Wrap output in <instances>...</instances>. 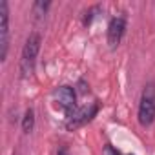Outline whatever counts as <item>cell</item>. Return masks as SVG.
I'll list each match as a JSON object with an SVG mask.
<instances>
[{
	"mask_svg": "<svg viewBox=\"0 0 155 155\" xmlns=\"http://www.w3.org/2000/svg\"><path fill=\"white\" fill-rule=\"evenodd\" d=\"M99 110H101L99 101H93V102L84 104V106H77V108H75V110H73V111L66 117V120H64L66 130L75 131L77 128H81V126H84V124L91 122V120L97 117Z\"/></svg>",
	"mask_w": 155,
	"mask_h": 155,
	"instance_id": "obj_3",
	"label": "cell"
},
{
	"mask_svg": "<svg viewBox=\"0 0 155 155\" xmlns=\"http://www.w3.org/2000/svg\"><path fill=\"white\" fill-rule=\"evenodd\" d=\"M126 29H128V18H126L124 13L115 15V17L110 18L108 29H106V40H108V46L111 49L119 48V44L122 42V38L126 35Z\"/></svg>",
	"mask_w": 155,
	"mask_h": 155,
	"instance_id": "obj_5",
	"label": "cell"
},
{
	"mask_svg": "<svg viewBox=\"0 0 155 155\" xmlns=\"http://www.w3.org/2000/svg\"><path fill=\"white\" fill-rule=\"evenodd\" d=\"M57 155H69V150H68V146H58V150H57Z\"/></svg>",
	"mask_w": 155,
	"mask_h": 155,
	"instance_id": "obj_12",
	"label": "cell"
},
{
	"mask_svg": "<svg viewBox=\"0 0 155 155\" xmlns=\"http://www.w3.org/2000/svg\"><path fill=\"white\" fill-rule=\"evenodd\" d=\"M102 155H122V153H120L115 146H111V144L108 142V144L102 146Z\"/></svg>",
	"mask_w": 155,
	"mask_h": 155,
	"instance_id": "obj_11",
	"label": "cell"
},
{
	"mask_svg": "<svg viewBox=\"0 0 155 155\" xmlns=\"http://www.w3.org/2000/svg\"><path fill=\"white\" fill-rule=\"evenodd\" d=\"M137 120L142 128H150L155 122V82L153 81L146 82L140 93V101L137 108Z\"/></svg>",
	"mask_w": 155,
	"mask_h": 155,
	"instance_id": "obj_2",
	"label": "cell"
},
{
	"mask_svg": "<svg viewBox=\"0 0 155 155\" xmlns=\"http://www.w3.org/2000/svg\"><path fill=\"white\" fill-rule=\"evenodd\" d=\"M40 46H42V35L38 31H31L20 53V77L22 79H29L35 73V64L40 53Z\"/></svg>",
	"mask_w": 155,
	"mask_h": 155,
	"instance_id": "obj_1",
	"label": "cell"
},
{
	"mask_svg": "<svg viewBox=\"0 0 155 155\" xmlns=\"http://www.w3.org/2000/svg\"><path fill=\"white\" fill-rule=\"evenodd\" d=\"M128 155H135V153H128Z\"/></svg>",
	"mask_w": 155,
	"mask_h": 155,
	"instance_id": "obj_13",
	"label": "cell"
},
{
	"mask_svg": "<svg viewBox=\"0 0 155 155\" xmlns=\"http://www.w3.org/2000/svg\"><path fill=\"white\" fill-rule=\"evenodd\" d=\"M75 90H77V93H79V95H86V93H90V84H88L84 79H81Z\"/></svg>",
	"mask_w": 155,
	"mask_h": 155,
	"instance_id": "obj_10",
	"label": "cell"
},
{
	"mask_svg": "<svg viewBox=\"0 0 155 155\" xmlns=\"http://www.w3.org/2000/svg\"><path fill=\"white\" fill-rule=\"evenodd\" d=\"M49 8H51V2H49V0H35L33 6H31V13L35 15V20L44 18V17L48 15Z\"/></svg>",
	"mask_w": 155,
	"mask_h": 155,
	"instance_id": "obj_8",
	"label": "cell"
},
{
	"mask_svg": "<svg viewBox=\"0 0 155 155\" xmlns=\"http://www.w3.org/2000/svg\"><path fill=\"white\" fill-rule=\"evenodd\" d=\"M9 4L8 0H0V62L8 60L9 53Z\"/></svg>",
	"mask_w": 155,
	"mask_h": 155,
	"instance_id": "obj_6",
	"label": "cell"
},
{
	"mask_svg": "<svg viewBox=\"0 0 155 155\" xmlns=\"http://www.w3.org/2000/svg\"><path fill=\"white\" fill-rule=\"evenodd\" d=\"M77 97H79V93H77V90L73 86H69V84H60L51 91L53 106L58 111H62L66 117L77 108Z\"/></svg>",
	"mask_w": 155,
	"mask_h": 155,
	"instance_id": "obj_4",
	"label": "cell"
},
{
	"mask_svg": "<svg viewBox=\"0 0 155 155\" xmlns=\"http://www.w3.org/2000/svg\"><path fill=\"white\" fill-rule=\"evenodd\" d=\"M102 11V6L101 4H95V6H91V8H88L86 11H84V15H82V26L84 28H88V26H91V22H93V18L99 15Z\"/></svg>",
	"mask_w": 155,
	"mask_h": 155,
	"instance_id": "obj_9",
	"label": "cell"
},
{
	"mask_svg": "<svg viewBox=\"0 0 155 155\" xmlns=\"http://www.w3.org/2000/svg\"><path fill=\"white\" fill-rule=\"evenodd\" d=\"M35 120H37V117H35V110H33V108H28V110L24 111V115H22V120H20L22 131H24L26 135L31 133V131L35 130Z\"/></svg>",
	"mask_w": 155,
	"mask_h": 155,
	"instance_id": "obj_7",
	"label": "cell"
}]
</instances>
